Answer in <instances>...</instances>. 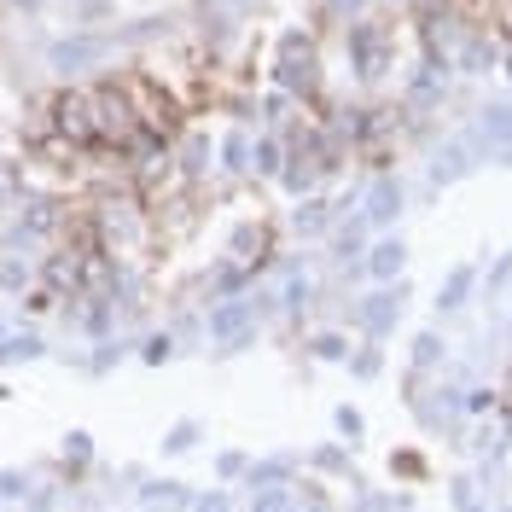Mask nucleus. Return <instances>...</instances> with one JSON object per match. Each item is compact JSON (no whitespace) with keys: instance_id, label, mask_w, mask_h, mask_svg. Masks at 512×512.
<instances>
[{"instance_id":"f257e3e1","label":"nucleus","mask_w":512,"mask_h":512,"mask_svg":"<svg viewBox=\"0 0 512 512\" xmlns=\"http://www.w3.org/2000/svg\"><path fill=\"white\" fill-rule=\"evenodd\" d=\"M53 111H59V134H70L76 146H99V105H94L88 88L59 94V99H53Z\"/></svg>"}]
</instances>
